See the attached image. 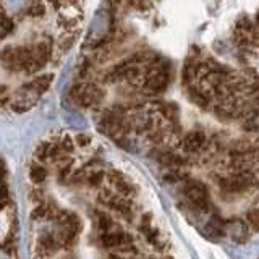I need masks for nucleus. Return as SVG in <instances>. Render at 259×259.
<instances>
[{"mask_svg": "<svg viewBox=\"0 0 259 259\" xmlns=\"http://www.w3.org/2000/svg\"><path fill=\"white\" fill-rule=\"evenodd\" d=\"M182 193L186 198V201H188V204L194 210H199V212H209L210 207H212V201H210V196H209V190L202 182L188 178L186 182H183Z\"/></svg>", "mask_w": 259, "mask_h": 259, "instance_id": "obj_1", "label": "nucleus"}, {"mask_svg": "<svg viewBox=\"0 0 259 259\" xmlns=\"http://www.w3.org/2000/svg\"><path fill=\"white\" fill-rule=\"evenodd\" d=\"M71 97L76 104L83 105V107H96L97 104L102 101V89L96 84H78L73 88Z\"/></svg>", "mask_w": 259, "mask_h": 259, "instance_id": "obj_2", "label": "nucleus"}, {"mask_svg": "<svg viewBox=\"0 0 259 259\" xmlns=\"http://www.w3.org/2000/svg\"><path fill=\"white\" fill-rule=\"evenodd\" d=\"M99 243L101 246L105 249H120L123 246H128L133 243V237L130 233L120 230V229H113L110 232H104L99 235Z\"/></svg>", "mask_w": 259, "mask_h": 259, "instance_id": "obj_3", "label": "nucleus"}, {"mask_svg": "<svg viewBox=\"0 0 259 259\" xmlns=\"http://www.w3.org/2000/svg\"><path fill=\"white\" fill-rule=\"evenodd\" d=\"M2 15H21L26 12H37L39 4L37 0H0Z\"/></svg>", "mask_w": 259, "mask_h": 259, "instance_id": "obj_4", "label": "nucleus"}, {"mask_svg": "<svg viewBox=\"0 0 259 259\" xmlns=\"http://www.w3.org/2000/svg\"><path fill=\"white\" fill-rule=\"evenodd\" d=\"M182 149L185 152H188V154H198L201 151H206L209 149V141H207V138L206 135L202 133V132H191L186 135L182 143Z\"/></svg>", "mask_w": 259, "mask_h": 259, "instance_id": "obj_5", "label": "nucleus"}, {"mask_svg": "<svg viewBox=\"0 0 259 259\" xmlns=\"http://www.w3.org/2000/svg\"><path fill=\"white\" fill-rule=\"evenodd\" d=\"M39 99V94H36L34 91L24 84L18 93H16L15 99L12 101V109L16 112H24V110H29L32 105H34Z\"/></svg>", "mask_w": 259, "mask_h": 259, "instance_id": "obj_6", "label": "nucleus"}, {"mask_svg": "<svg viewBox=\"0 0 259 259\" xmlns=\"http://www.w3.org/2000/svg\"><path fill=\"white\" fill-rule=\"evenodd\" d=\"M52 79H54V75H51V73H47V75H39L36 78H32L26 86L31 89V91H34L36 94L40 96L49 89V86H51V83H52Z\"/></svg>", "mask_w": 259, "mask_h": 259, "instance_id": "obj_7", "label": "nucleus"}, {"mask_svg": "<svg viewBox=\"0 0 259 259\" xmlns=\"http://www.w3.org/2000/svg\"><path fill=\"white\" fill-rule=\"evenodd\" d=\"M29 180L34 183V185H42L46 180H47V177H49V172H47V168L46 165L42 164V162H34L31 167H29Z\"/></svg>", "mask_w": 259, "mask_h": 259, "instance_id": "obj_8", "label": "nucleus"}, {"mask_svg": "<svg viewBox=\"0 0 259 259\" xmlns=\"http://www.w3.org/2000/svg\"><path fill=\"white\" fill-rule=\"evenodd\" d=\"M96 227L99 233H104V232H110L115 229V222H113V219L107 214V212H96Z\"/></svg>", "mask_w": 259, "mask_h": 259, "instance_id": "obj_9", "label": "nucleus"}, {"mask_svg": "<svg viewBox=\"0 0 259 259\" xmlns=\"http://www.w3.org/2000/svg\"><path fill=\"white\" fill-rule=\"evenodd\" d=\"M86 172V183L93 188H99L105 180V172L104 170H84Z\"/></svg>", "mask_w": 259, "mask_h": 259, "instance_id": "obj_10", "label": "nucleus"}, {"mask_svg": "<svg viewBox=\"0 0 259 259\" xmlns=\"http://www.w3.org/2000/svg\"><path fill=\"white\" fill-rule=\"evenodd\" d=\"M246 222H248V225L251 227V230H253V232L259 230V207H254V209L248 210Z\"/></svg>", "mask_w": 259, "mask_h": 259, "instance_id": "obj_11", "label": "nucleus"}, {"mask_svg": "<svg viewBox=\"0 0 259 259\" xmlns=\"http://www.w3.org/2000/svg\"><path fill=\"white\" fill-rule=\"evenodd\" d=\"M75 143L79 148H88V146L93 143V140H91V136H88V135H76Z\"/></svg>", "mask_w": 259, "mask_h": 259, "instance_id": "obj_12", "label": "nucleus"}, {"mask_svg": "<svg viewBox=\"0 0 259 259\" xmlns=\"http://www.w3.org/2000/svg\"><path fill=\"white\" fill-rule=\"evenodd\" d=\"M10 20H8V16H5V15H0V37H2L5 32H8L10 31Z\"/></svg>", "mask_w": 259, "mask_h": 259, "instance_id": "obj_13", "label": "nucleus"}]
</instances>
